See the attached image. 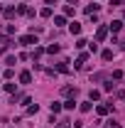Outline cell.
<instances>
[{"mask_svg": "<svg viewBox=\"0 0 125 128\" xmlns=\"http://www.w3.org/2000/svg\"><path fill=\"white\" fill-rule=\"evenodd\" d=\"M20 42L30 47V44H37V37H34V34H25V37H20Z\"/></svg>", "mask_w": 125, "mask_h": 128, "instance_id": "6da1fadb", "label": "cell"}, {"mask_svg": "<svg viewBox=\"0 0 125 128\" xmlns=\"http://www.w3.org/2000/svg\"><path fill=\"white\" fill-rule=\"evenodd\" d=\"M106 34H108V27H98V30H96V40H98V42H103V40H106Z\"/></svg>", "mask_w": 125, "mask_h": 128, "instance_id": "7a4b0ae2", "label": "cell"}, {"mask_svg": "<svg viewBox=\"0 0 125 128\" xmlns=\"http://www.w3.org/2000/svg\"><path fill=\"white\" fill-rule=\"evenodd\" d=\"M120 27H123V22H120V20H113V22L108 25V30H110V32H120Z\"/></svg>", "mask_w": 125, "mask_h": 128, "instance_id": "3957f363", "label": "cell"}, {"mask_svg": "<svg viewBox=\"0 0 125 128\" xmlns=\"http://www.w3.org/2000/svg\"><path fill=\"white\" fill-rule=\"evenodd\" d=\"M69 32H71V34H78V32H81V25H78V22H69Z\"/></svg>", "mask_w": 125, "mask_h": 128, "instance_id": "277c9868", "label": "cell"}, {"mask_svg": "<svg viewBox=\"0 0 125 128\" xmlns=\"http://www.w3.org/2000/svg\"><path fill=\"white\" fill-rule=\"evenodd\" d=\"M86 59H88V54H81V57H78L76 62H74V66H76V69H81V66H83V62H86Z\"/></svg>", "mask_w": 125, "mask_h": 128, "instance_id": "5b68a950", "label": "cell"}, {"mask_svg": "<svg viewBox=\"0 0 125 128\" xmlns=\"http://www.w3.org/2000/svg\"><path fill=\"white\" fill-rule=\"evenodd\" d=\"M20 81H22V84H30V81H32V74H30V72H22V74H20Z\"/></svg>", "mask_w": 125, "mask_h": 128, "instance_id": "8992f818", "label": "cell"}, {"mask_svg": "<svg viewBox=\"0 0 125 128\" xmlns=\"http://www.w3.org/2000/svg\"><path fill=\"white\" fill-rule=\"evenodd\" d=\"M57 72L66 74V72H69V62H59V64H57Z\"/></svg>", "mask_w": 125, "mask_h": 128, "instance_id": "52a82bcc", "label": "cell"}, {"mask_svg": "<svg viewBox=\"0 0 125 128\" xmlns=\"http://www.w3.org/2000/svg\"><path fill=\"white\" fill-rule=\"evenodd\" d=\"M110 106H113V104H108V106H98V108H96V111H98V116H106V113L110 111Z\"/></svg>", "mask_w": 125, "mask_h": 128, "instance_id": "ba28073f", "label": "cell"}, {"mask_svg": "<svg viewBox=\"0 0 125 128\" xmlns=\"http://www.w3.org/2000/svg\"><path fill=\"white\" fill-rule=\"evenodd\" d=\"M78 108H81V111L86 113V111H91V108H93V104H91V101H83V104H81Z\"/></svg>", "mask_w": 125, "mask_h": 128, "instance_id": "9c48e42d", "label": "cell"}, {"mask_svg": "<svg viewBox=\"0 0 125 128\" xmlns=\"http://www.w3.org/2000/svg\"><path fill=\"white\" fill-rule=\"evenodd\" d=\"M49 111H52V113H59V111H62V104H59V101H54V104L49 106Z\"/></svg>", "mask_w": 125, "mask_h": 128, "instance_id": "30bf717a", "label": "cell"}, {"mask_svg": "<svg viewBox=\"0 0 125 128\" xmlns=\"http://www.w3.org/2000/svg\"><path fill=\"white\" fill-rule=\"evenodd\" d=\"M98 8H101V5H96V2H91V5H86V12H88V15H93V12L98 10Z\"/></svg>", "mask_w": 125, "mask_h": 128, "instance_id": "8fae6325", "label": "cell"}, {"mask_svg": "<svg viewBox=\"0 0 125 128\" xmlns=\"http://www.w3.org/2000/svg\"><path fill=\"white\" fill-rule=\"evenodd\" d=\"M106 128H120V123L115 118H110V121H106Z\"/></svg>", "mask_w": 125, "mask_h": 128, "instance_id": "7c38bea8", "label": "cell"}, {"mask_svg": "<svg viewBox=\"0 0 125 128\" xmlns=\"http://www.w3.org/2000/svg\"><path fill=\"white\" fill-rule=\"evenodd\" d=\"M74 106H76V101H74V98H69V101H64V108H66V111H71Z\"/></svg>", "mask_w": 125, "mask_h": 128, "instance_id": "4fadbf2b", "label": "cell"}, {"mask_svg": "<svg viewBox=\"0 0 125 128\" xmlns=\"http://www.w3.org/2000/svg\"><path fill=\"white\" fill-rule=\"evenodd\" d=\"M54 25H59V27H62V25H66V20H64V15H57V17H54Z\"/></svg>", "mask_w": 125, "mask_h": 128, "instance_id": "5bb4252c", "label": "cell"}, {"mask_svg": "<svg viewBox=\"0 0 125 128\" xmlns=\"http://www.w3.org/2000/svg\"><path fill=\"white\" fill-rule=\"evenodd\" d=\"M103 59H106V62L113 59V52H110V49H103Z\"/></svg>", "mask_w": 125, "mask_h": 128, "instance_id": "9a60e30c", "label": "cell"}, {"mask_svg": "<svg viewBox=\"0 0 125 128\" xmlns=\"http://www.w3.org/2000/svg\"><path fill=\"white\" fill-rule=\"evenodd\" d=\"M47 52H49V54H57V52H59V44H49Z\"/></svg>", "mask_w": 125, "mask_h": 128, "instance_id": "2e32d148", "label": "cell"}, {"mask_svg": "<svg viewBox=\"0 0 125 128\" xmlns=\"http://www.w3.org/2000/svg\"><path fill=\"white\" fill-rule=\"evenodd\" d=\"M17 12H15V8H7V10H5V17H15Z\"/></svg>", "mask_w": 125, "mask_h": 128, "instance_id": "e0dca14e", "label": "cell"}, {"mask_svg": "<svg viewBox=\"0 0 125 128\" xmlns=\"http://www.w3.org/2000/svg\"><path fill=\"white\" fill-rule=\"evenodd\" d=\"M17 62V57H12V54H7V57H5V64H15Z\"/></svg>", "mask_w": 125, "mask_h": 128, "instance_id": "ac0fdd59", "label": "cell"}, {"mask_svg": "<svg viewBox=\"0 0 125 128\" xmlns=\"http://www.w3.org/2000/svg\"><path fill=\"white\" fill-rule=\"evenodd\" d=\"M39 15H42V17H52V8H44V10H42Z\"/></svg>", "mask_w": 125, "mask_h": 128, "instance_id": "d6986e66", "label": "cell"}, {"mask_svg": "<svg viewBox=\"0 0 125 128\" xmlns=\"http://www.w3.org/2000/svg\"><path fill=\"white\" fill-rule=\"evenodd\" d=\"M88 98H91V101H96V98H101V94H98V91H96V89H93V91L88 94Z\"/></svg>", "mask_w": 125, "mask_h": 128, "instance_id": "ffe728a7", "label": "cell"}, {"mask_svg": "<svg viewBox=\"0 0 125 128\" xmlns=\"http://www.w3.org/2000/svg\"><path fill=\"white\" fill-rule=\"evenodd\" d=\"M42 52H44V49H39V47H34V52H32V59H37V57H39V54H42Z\"/></svg>", "mask_w": 125, "mask_h": 128, "instance_id": "44dd1931", "label": "cell"}, {"mask_svg": "<svg viewBox=\"0 0 125 128\" xmlns=\"http://www.w3.org/2000/svg\"><path fill=\"white\" fill-rule=\"evenodd\" d=\"M64 94H66V96H71V94H76V89H74V86H66V89H64Z\"/></svg>", "mask_w": 125, "mask_h": 128, "instance_id": "7402d4cb", "label": "cell"}, {"mask_svg": "<svg viewBox=\"0 0 125 128\" xmlns=\"http://www.w3.org/2000/svg\"><path fill=\"white\" fill-rule=\"evenodd\" d=\"M39 111V106H37V104H34V106H27V113H37Z\"/></svg>", "mask_w": 125, "mask_h": 128, "instance_id": "603a6c76", "label": "cell"}, {"mask_svg": "<svg viewBox=\"0 0 125 128\" xmlns=\"http://www.w3.org/2000/svg\"><path fill=\"white\" fill-rule=\"evenodd\" d=\"M69 123H71V121H66V118H64V121H59V126H57V128H69Z\"/></svg>", "mask_w": 125, "mask_h": 128, "instance_id": "cb8c5ba5", "label": "cell"}, {"mask_svg": "<svg viewBox=\"0 0 125 128\" xmlns=\"http://www.w3.org/2000/svg\"><path fill=\"white\" fill-rule=\"evenodd\" d=\"M44 2H47V5H54V2H57V0H44Z\"/></svg>", "mask_w": 125, "mask_h": 128, "instance_id": "d4e9b609", "label": "cell"}, {"mask_svg": "<svg viewBox=\"0 0 125 128\" xmlns=\"http://www.w3.org/2000/svg\"><path fill=\"white\" fill-rule=\"evenodd\" d=\"M120 47H123V49H125V40H123V42H120Z\"/></svg>", "mask_w": 125, "mask_h": 128, "instance_id": "484cf974", "label": "cell"}, {"mask_svg": "<svg viewBox=\"0 0 125 128\" xmlns=\"http://www.w3.org/2000/svg\"><path fill=\"white\" fill-rule=\"evenodd\" d=\"M2 52H5V47H0V54H2Z\"/></svg>", "mask_w": 125, "mask_h": 128, "instance_id": "4316f807", "label": "cell"}]
</instances>
